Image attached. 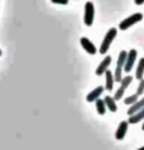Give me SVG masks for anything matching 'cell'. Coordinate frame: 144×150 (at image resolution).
Wrapping results in <instances>:
<instances>
[{"label": "cell", "instance_id": "4fadbf2b", "mask_svg": "<svg viewBox=\"0 0 144 150\" xmlns=\"http://www.w3.org/2000/svg\"><path fill=\"white\" fill-rule=\"evenodd\" d=\"M143 120H144V107L140 110V111H138L137 113H135L134 115L129 116L128 122V124L134 125V124L139 123V122L143 121Z\"/></svg>", "mask_w": 144, "mask_h": 150}, {"label": "cell", "instance_id": "5bb4252c", "mask_svg": "<svg viewBox=\"0 0 144 150\" xmlns=\"http://www.w3.org/2000/svg\"><path fill=\"white\" fill-rule=\"evenodd\" d=\"M104 102H105L106 107L110 110V111L113 113L117 112L118 107H117V104H116V100L114 99V97H111V96L107 95L104 97Z\"/></svg>", "mask_w": 144, "mask_h": 150}, {"label": "cell", "instance_id": "277c9868", "mask_svg": "<svg viewBox=\"0 0 144 150\" xmlns=\"http://www.w3.org/2000/svg\"><path fill=\"white\" fill-rule=\"evenodd\" d=\"M94 16H95L94 5H93L91 1H87L85 5H84V17H83L84 24L87 27H91L93 25Z\"/></svg>", "mask_w": 144, "mask_h": 150}, {"label": "cell", "instance_id": "ba28073f", "mask_svg": "<svg viewBox=\"0 0 144 150\" xmlns=\"http://www.w3.org/2000/svg\"><path fill=\"white\" fill-rule=\"evenodd\" d=\"M128 122L126 121H122L119 125L117 131H116V134H115V137L116 139L118 140H123L125 138L126 132H128Z\"/></svg>", "mask_w": 144, "mask_h": 150}, {"label": "cell", "instance_id": "30bf717a", "mask_svg": "<svg viewBox=\"0 0 144 150\" xmlns=\"http://www.w3.org/2000/svg\"><path fill=\"white\" fill-rule=\"evenodd\" d=\"M103 91H104V86H97L96 88H94L92 91H90L88 94L86 95V101L87 102H95V101L101 96Z\"/></svg>", "mask_w": 144, "mask_h": 150}, {"label": "cell", "instance_id": "d6986e66", "mask_svg": "<svg viewBox=\"0 0 144 150\" xmlns=\"http://www.w3.org/2000/svg\"><path fill=\"white\" fill-rule=\"evenodd\" d=\"M52 3L54 4H60V5H67L69 3V0H51Z\"/></svg>", "mask_w": 144, "mask_h": 150}, {"label": "cell", "instance_id": "6da1fadb", "mask_svg": "<svg viewBox=\"0 0 144 150\" xmlns=\"http://www.w3.org/2000/svg\"><path fill=\"white\" fill-rule=\"evenodd\" d=\"M118 35V30L116 28H112L110 29L108 32L106 33L105 36H104L102 42H101V45H100V48H99V53L100 54H106L108 52L110 46H111L112 42L114 41L115 38Z\"/></svg>", "mask_w": 144, "mask_h": 150}, {"label": "cell", "instance_id": "9a60e30c", "mask_svg": "<svg viewBox=\"0 0 144 150\" xmlns=\"http://www.w3.org/2000/svg\"><path fill=\"white\" fill-rule=\"evenodd\" d=\"M143 75H144V58L142 57L137 64L136 71H135V79L138 81H141L143 79Z\"/></svg>", "mask_w": 144, "mask_h": 150}, {"label": "cell", "instance_id": "52a82bcc", "mask_svg": "<svg viewBox=\"0 0 144 150\" xmlns=\"http://www.w3.org/2000/svg\"><path fill=\"white\" fill-rule=\"evenodd\" d=\"M111 63H112V57L110 55H107L106 57L101 61L99 66L96 68V71H95L96 76L100 77V76L104 75L106 71L108 70V68H109L110 65H111Z\"/></svg>", "mask_w": 144, "mask_h": 150}, {"label": "cell", "instance_id": "7402d4cb", "mask_svg": "<svg viewBox=\"0 0 144 150\" xmlns=\"http://www.w3.org/2000/svg\"><path fill=\"white\" fill-rule=\"evenodd\" d=\"M137 150H144V146H142V147H140V148H138Z\"/></svg>", "mask_w": 144, "mask_h": 150}, {"label": "cell", "instance_id": "3957f363", "mask_svg": "<svg viewBox=\"0 0 144 150\" xmlns=\"http://www.w3.org/2000/svg\"><path fill=\"white\" fill-rule=\"evenodd\" d=\"M143 19L142 13H134L131 15L128 18H126L124 21H122L119 24V29L121 30H126L129 29L131 27H132L133 25H135L136 23L140 22Z\"/></svg>", "mask_w": 144, "mask_h": 150}, {"label": "cell", "instance_id": "ffe728a7", "mask_svg": "<svg viewBox=\"0 0 144 150\" xmlns=\"http://www.w3.org/2000/svg\"><path fill=\"white\" fill-rule=\"evenodd\" d=\"M134 3H135V5H138V6H140V5H143L144 0H134Z\"/></svg>", "mask_w": 144, "mask_h": 150}, {"label": "cell", "instance_id": "603a6c76", "mask_svg": "<svg viewBox=\"0 0 144 150\" xmlns=\"http://www.w3.org/2000/svg\"><path fill=\"white\" fill-rule=\"evenodd\" d=\"M1 55H2V50L0 49V56H1Z\"/></svg>", "mask_w": 144, "mask_h": 150}, {"label": "cell", "instance_id": "5b68a950", "mask_svg": "<svg viewBox=\"0 0 144 150\" xmlns=\"http://www.w3.org/2000/svg\"><path fill=\"white\" fill-rule=\"evenodd\" d=\"M132 80H133V78H132L131 76H126L125 78L122 79V81H121V86L119 87L117 89V91L115 92V95H114L115 100H120V99L123 98L126 89L128 88L129 84L131 83Z\"/></svg>", "mask_w": 144, "mask_h": 150}, {"label": "cell", "instance_id": "ac0fdd59", "mask_svg": "<svg viewBox=\"0 0 144 150\" xmlns=\"http://www.w3.org/2000/svg\"><path fill=\"white\" fill-rule=\"evenodd\" d=\"M143 92H144V79L139 81V84H138V87H137V90H136V94L138 96L142 95Z\"/></svg>", "mask_w": 144, "mask_h": 150}, {"label": "cell", "instance_id": "8992f818", "mask_svg": "<svg viewBox=\"0 0 144 150\" xmlns=\"http://www.w3.org/2000/svg\"><path fill=\"white\" fill-rule=\"evenodd\" d=\"M137 58V51L135 49H131L128 52V56L126 59V63L124 66V70L126 73H129L133 68V65L135 63V60Z\"/></svg>", "mask_w": 144, "mask_h": 150}, {"label": "cell", "instance_id": "8fae6325", "mask_svg": "<svg viewBox=\"0 0 144 150\" xmlns=\"http://www.w3.org/2000/svg\"><path fill=\"white\" fill-rule=\"evenodd\" d=\"M105 78H106L105 89L108 90V91H112L113 87H114L115 79H114V75H113L110 70H107L105 72Z\"/></svg>", "mask_w": 144, "mask_h": 150}, {"label": "cell", "instance_id": "2e32d148", "mask_svg": "<svg viewBox=\"0 0 144 150\" xmlns=\"http://www.w3.org/2000/svg\"><path fill=\"white\" fill-rule=\"evenodd\" d=\"M95 107H96V111L99 115H105L106 113V104L104 102L103 99H99L98 98L97 100L95 101Z\"/></svg>", "mask_w": 144, "mask_h": 150}, {"label": "cell", "instance_id": "e0dca14e", "mask_svg": "<svg viewBox=\"0 0 144 150\" xmlns=\"http://www.w3.org/2000/svg\"><path fill=\"white\" fill-rule=\"evenodd\" d=\"M137 100H138V95L135 93V94L128 96L126 99H124V103H125L126 105H133Z\"/></svg>", "mask_w": 144, "mask_h": 150}, {"label": "cell", "instance_id": "7c38bea8", "mask_svg": "<svg viewBox=\"0 0 144 150\" xmlns=\"http://www.w3.org/2000/svg\"><path fill=\"white\" fill-rule=\"evenodd\" d=\"M143 107H144V97L142 99H140V100H137L133 105H131V107H129L128 110V115H129V116L134 115L135 113L140 111Z\"/></svg>", "mask_w": 144, "mask_h": 150}, {"label": "cell", "instance_id": "44dd1931", "mask_svg": "<svg viewBox=\"0 0 144 150\" xmlns=\"http://www.w3.org/2000/svg\"><path fill=\"white\" fill-rule=\"evenodd\" d=\"M141 129H142V131L144 132V120H143V123H142V127H141Z\"/></svg>", "mask_w": 144, "mask_h": 150}, {"label": "cell", "instance_id": "9c48e42d", "mask_svg": "<svg viewBox=\"0 0 144 150\" xmlns=\"http://www.w3.org/2000/svg\"><path fill=\"white\" fill-rule=\"evenodd\" d=\"M80 44H81V46H83V49L90 55H94V54H96V52H97L96 46L87 38H80Z\"/></svg>", "mask_w": 144, "mask_h": 150}, {"label": "cell", "instance_id": "7a4b0ae2", "mask_svg": "<svg viewBox=\"0 0 144 150\" xmlns=\"http://www.w3.org/2000/svg\"><path fill=\"white\" fill-rule=\"evenodd\" d=\"M126 56H128V52L126 50H122L119 54L118 57V61H117V66H116V70H115V74H114V79L116 83H121L122 81V72L124 69V66H125L126 63Z\"/></svg>", "mask_w": 144, "mask_h": 150}]
</instances>
